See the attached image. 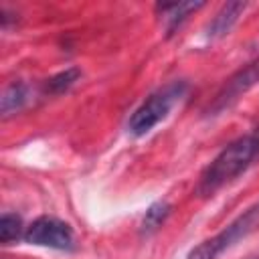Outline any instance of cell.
Returning a JSON list of instances; mask_svg holds the SVG:
<instances>
[{
    "instance_id": "obj_1",
    "label": "cell",
    "mask_w": 259,
    "mask_h": 259,
    "mask_svg": "<svg viewBox=\"0 0 259 259\" xmlns=\"http://www.w3.org/2000/svg\"><path fill=\"white\" fill-rule=\"evenodd\" d=\"M255 162H259V125L229 142L204 166V170L198 176L196 194L202 198L212 196L225 184L245 174Z\"/></svg>"
},
{
    "instance_id": "obj_2",
    "label": "cell",
    "mask_w": 259,
    "mask_h": 259,
    "mask_svg": "<svg viewBox=\"0 0 259 259\" xmlns=\"http://www.w3.org/2000/svg\"><path fill=\"white\" fill-rule=\"evenodd\" d=\"M186 91H188V83L182 79H176V81H170L164 87L156 89L154 93H150L142 101V105L132 113V117L127 121L130 134L136 138L150 134L160 121H164L170 115V111L186 95Z\"/></svg>"
},
{
    "instance_id": "obj_3",
    "label": "cell",
    "mask_w": 259,
    "mask_h": 259,
    "mask_svg": "<svg viewBox=\"0 0 259 259\" xmlns=\"http://www.w3.org/2000/svg\"><path fill=\"white\" fill-rule=\"evenodd\" d=\"M255 231H259V200L247 206L237 219H233L214 237H208L200 241L196 247H192L186 259H217L221 253H225L235 243H239L241 239L249 237Z\"/></svg>"
},
{
    "instance_id": "obj_4",
    "label": "cell",
    "mask_w": 259,
    "mask_h": 259,
    "mask_svg": "<svg viewBox=\"0 0 259 259\" xmlns=\"http://www.w3.org/2000/svg\"><path fill=\"white\" fill-rule=\"evenodd\" d=\"M255 85H259V55L245 63L241 69H237L214 93L212 101L206 105L204 115L206 117H217L223 111L231 109L247 91H251Z\"/></svg>"
},
{
    "instance_id": "obj_5",
    "label": "cell",
    "mask_w": 259,
    "mask_h": 259,
    "mask_svg": "<svg viewBox=\"0 0 259 259\" xmlns=\"http://www.w3.org/2000/svg\"><path fill=\"white\" fill-rule=\"evenodd\" d=\"M22 241L28 245L49 247V249H59V251H71L75 247V235H73L71 225L57 217H49V214L34 219L26 227Z\"/></svg>"
},
{
    "instance_id": "obj_6",
    "label": "cell",
    "mask_w": 259,
    "mask_h": 259,
    "mask_svg": "<svg viewBox=\"0 0 259 259\" xmlns=\"http://www.w3.org/2000/svg\"><path fill=\"white\" fill-rule=\"evenodd\" d=\"M36 91L32 85H28L26 81H12L6 85V89L2 91V99H0V111L2 117H10L22 109H26L32 99H34Z\"/></svg>"
},
{
    "instance_id": "obj_7",
    "label": "cell",
    "mask_w": 259,
    "mask_h": 259,
    "mask_svg": "<svg viewBox=\"0 0 259 259\" xmlns=\"http://www.w3.org/2000/svg\"><path fill=\"white\" fill-rule=\"evenodd\" d=\"M245 8H247V2H227V4H223L221 10L212 16V20L206 24V30H204L206 38L219 40V38L227 36L233 30V26L239 22Z\"/></svg>"
},
{
    "instance_id": "obj_8",
    "label": "cell",
    "mask_w": 259,
    "mask_h": 259,
    "mask_svg": "<svg viewBox=\"0 0 259 259\" xmlns=\"http://www.w3.org/2000/svg\"><path fill=\"white\" fill-rule=\"evenodd\" d=\"M204 6V2H172V4H156V12L160 14L162 22H164V30L166 36L176 34V30H180V26L188 20V16L196 10H200Z\"/></svg>"
},
{
    "instance_id": "obj_9",
    "label": "cell",
    "mask_w": 259,
    "mask_h": 259,
    "mask_svg": "<svg viewBox=\"0 0 259 259\" xmlns=\"http://www.w3.org/2000/svg\"><path fill=\"white\" fill-rule=\"evenodd\" d=\"M170 212H172V204L168 200H156V202H152L148 206L142 223H140V235L142 237L154 235L166 223V219L170 217Z\"/></svg>"
},
{
    "instance_id": "obj_10",
    "label": "cell",
    "mask_w": 259,
    "mask_h": 259,
    "mask_svg": "<svg viewBox=\"0 0 259 259\" xmlns=\"http://www.w3.org/2000/svg\"><path fill=\"white\" fill-rule=\"evenodd\" d=\"M81 77V71L77 67H69L65 71H59L55 73L53 77H49L45 83H42V93L45 95H61V93H67Z\"/></svg>"
},
{
    "instance_id": "obj_11",
    "label": "cell",
    "mask_w": 259,
    "mask_h": 259,
    "mask_svg": "<svg viewBox=\"0 0 259 259\" xmlns=\"http://www.w3.org/2000/svg\"><path fill=\"white\" fill-rule=\"evenodd\" d=\"M26 227L22 223V217L16 212H2L0 217V241L4 245H10L12 241L20 239L24 235Z\"/></svg>"
}]
</instances>
